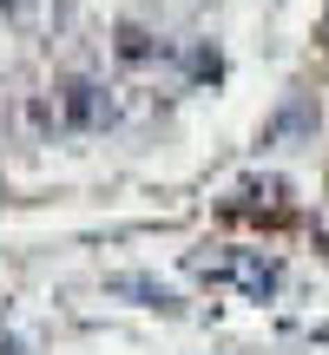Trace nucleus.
<instances>
[{
    "mask_svg": "<svg viewBox=\"0 0 329 355\" xmlns=\"http://www.w3.org/2000/svg\"><path fill=\"white\" fill-rule=\"evenodd\" d=\"M13 7H26V0H0V13H13Z\"/></svg>",
    "mask_w": 329,
    "mask_h": 355,
    "instance_id": "3",
    "label": "nucleus"
},
{
    "mask_svg": "<svg viewBox=\"0 0 329 355\" xmlns=\"http://www.w3.org/2000/svg\"><path fill=\"white\" fill-rule=\"evenodd\" d=\"M323 33H329V26H323Z\"/></svg>",
    "mask_w": 329,
    "mask_h": 355,
    "instance_id": "4",
    "label": "nucleus"
},
{
    "mask_svg": "<svg viewBox=\"0 0 329 355\" xmlns=\"http://www.w3.org/2000/svg\"><path fill=\"white\" fill-rule=\"evenodd\" d=\"M119 119L112 92L99 86V79H60V86H47L33 99V125L53 132V139H79V132H106Z\"/></svg>",
    "mask_w": 329,
    "mask_h": 355,
    "instance_id": "1",
    "label": "nucleus"
},
{
    "mask_svg": "<svg viewBox=\"0 0 329 355\" xmlns=\"http://www.w3.org/2000/svg\"><path fill=\"white\" fill-rule=\"evenodd\" d=\"M185 263H191V277L217 283V290H237L244 303H270L283 290V257L277 250H191Z\"/></svg>",
    "mask_w": 329,
    "mask_h": 355,
    "instance_id": "2",
    "label": "nucleus"
}]
</instances>
